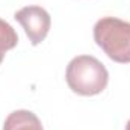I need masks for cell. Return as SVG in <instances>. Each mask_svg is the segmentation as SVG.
Listing matches in <instances>:
<instances>
[{
  "label": "cell",
  "mask_w": 130,
  "mask_h": 130,
  "mask_svg": "<svg viewBox=\"0 0 130 130\" xmlns=\"http://www.w3.org/2000/svg\"><path fill=\"white\" fill-rule=\"evenodd\" d=\"M65 80L73 92L83 97H92L106 89L109 73L97 58L80 55L70 61L65 71Z\"/></svg>",
  "instance_id": "6da1fadb"
},
{
  "label": "cell",
  "mask_w": 130,
  "mask_h": 130,
  "mask_svg": "<svg viewBox=\"0 0 130 130\" xmlns=\"http://www.w3.org/2000/svg\"><path fill=\"white\" fill-rule=\"evenodd\" d=\"M94 41L109 59L130 64V23L117 17H103L94 24Z\"/></svg>",
  "instance_id": "7a4b0ae2"
},
{
  "label": "cell",
  "mask_w": 130,
  "mask_h": 130,
  "mask_svg": "<svg viewBox=\"0 0 130 130\" xmlns=\"http://www.w3.org/2000/svg\"><path fill=\"white\" fill-rule=\"evenodd\" d=\"M14 18L23 26L32 45L41 44L48 35L50 26H52L50 14L44 8L36 6V5L21 8L20 11L14 14Z\"/></svg>",
  "instance_id": "3957f363"
},
{
  "label": "cell",
  "mask_w": 130,
  "mask_h": 130,
  "mask_svg": "<svg viewBox=\"0 0 130 130\" xmlns=\"http://www.w3.org/2000/svg\"><path fill=\"white\" fill-rule=\"evenodd\" d=\"M3 130H44L41 120L33 113L32 110L20 109L11 112L5 123H3Z\"/></svg>",
  "instance_id": "277c9868"
},
{
  "label": "cell",
  "mask_w": 130,
  "mask_h": 130,
  "mask_svg": "<svg viewBox=\"0 0 130 130\" xmlns=\"http://www.w3.org/2000/svg\"><path fill=\"white\" fill-rule=\"evenodd\" d=\"M18 44V35L15 29L5 20L0 18V52L12 50Z\"/></svg>",
  "instance_id": "5b68a950"
},
{
  "label": "cell",
  "mask_w": 130,
  "mask_h": 130,
  "mask_svg": "<svg viewBox=\"0 0 130 130\" xmlns=\"http://www.w3.org/2000/svg\"><path fill=\"white\" fill-rule=\"evenodd\" d=\"M5 55H6V53L0 52V64H2V62H3V59H5Z\"/></svg>",
  "instance_id": "8992f818"
},
{
  "label": "cell",
  "mask_w": 130,
  "mask_h": 130,
  "mask_svg": "<svg viewBox=\"0 0 130 130\" xmlns=\"http://www.w3.org/2000/svg\"><path fill=\"white\" fill-rule=\"evenodd\" d=\"M126 130H130V120L127 121V124H126Z\"/></svg>",
  "instance_id": "52a82bcc"
}]
</instances>
